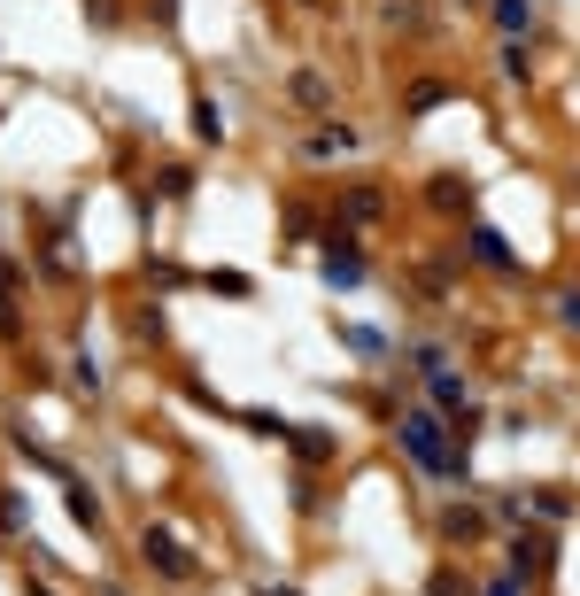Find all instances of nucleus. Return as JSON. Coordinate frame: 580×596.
<instances>
[{
  "label": "nucleus",
  "mask_w": 580,
  "mask_h": 596,
  "mask_svg": "<svg viewBox=\"0 0 580 596\" xmlns=\"http://www.w3.org/2000/svg\"><path fill=\"white\" fill-rule=\"evenodd\" d=\"M403 449L426 465V473H449V442H441V418L434 411H403Z\"/></svg>",
  "instance_id": "obj_1"
},
{
  "label": "nucleus",
  "mask_w": 580,
  "mask_h": 596,
  "mask_svg": "<svg viewBox=\"0 0 580 596\" xmlns=\"http://www.w3.org/2000/svg\"><path fill=\"white\" fill-rule=\"evenodd\" d=\"M511 573H519V581L550 573V535H519V542H511Z\"/></svg>",
  "instance_id": "obj_3"
},
{
  "label": "nucleus",
  "mask_w": 580,
  "mask_h": 596,
  "mask_svg": "<svg viewBox=\"0 0 580 596\" xmlns=\"http://www.w3.org/2000/svg\"><path fill=\"white\" fill-rule=\"evenodd\" d=\"M294 101H302V109H333V86H325L318 70H302V78H294Z\"/></svg>",
  "instance_id": "obj_7"
},
{
  "label": "nucleus",
  "mask_w": 580,
  "mask_h": 596,
  "mask_svg": "<svg viewBox=\"0 0 580 596\" xmlns=\"http://www.w3.org/2000/svg\"><path fill=\"white\" fill-rule=\"evenodd\" d=\"M194 132H202V140H225V117H217V101H194Z\"/></svg>",
  "instance_id": "obj_11"
},
{
  "label": "nucleus",
  "mask_w": 580,
  "mask_h": 596,
  "mask_svg": "<svg viewBox=\"0 0 580 596\" xmlns=\"http://www.w3.org/2000/svg\"><path fill=\"white\" fill-rule=\"evenodd\" d=\"M526 16H534V0H495V24L511 31V39L526 31Z\"/></svg>",
  "instance_id": "obj_9"
},
{
  "label": "nucleus",
  "mask_w": 580,
  "mask_h": 596,
  "mask_svg": "<svg viewBox=\"0 0 580 596\" xmlns=\"http://www.w3.org/2000/svg\"><path fill=\"white\" fill-rule=\"evenodd\" d=\"M418 364H426V380H434V403H441V411H464V380H457V372H449L434 349H426Z\"/></svg>",
  "instance_id": "obj_4"
},
{
  "label": "nucleus",
  "mask_w": 580,
  "mask_h": 596,
  "mask_svg": "<svg viewBox=\"0 0 580 596\" xmlns=\"http://www.w3.org/2000/svg\"><path fill=\"white\" fill-rule=\"evenodd\" d=\"M287 442L302 449V465H325V457H333V434H325V426H287Z\"/></svg>",
  "instance_id": "obj_6"
},
{
  "label": "nucleus",
  "mask_w": 580,
  "mask_h": 596,
  "mask_svg": "<svg viewBox=\"0 0 580 596\" xmlns=\"http://www.w3.org/2000/svg\"><path fill=\"white\" fill-rule=\"evenodd\" d=\"M472 256H480V264H495V271H519V256H511V240L495 233V225H472Z\"/></svg>",
  "instance_id": "obj_5"
},
{
  "label": "nucleus",
  "mask_w": 580,
  "mask_h": 596,
  "mask_svg": "<svg viewBox=\"0 0 580 596\" xmlns=\"http://www.w3.org/2000/svg\"><path fill=\"white\" fill-rule=\"evenodd\" d=\"M256 596H294V589H256Z\"/></svg>",
  "instance_id": "obj_17"
},
{
  "label": "nucleus",
  "mask_w": 580,
  "mask_h": 596,
  "mask_svg": "<svg viewBox=\"0 0 580 596\" xmlns=\"http://www.w3.org/2000/svg\"><path fill=\"white\" fill-rule=\"evenodd\" d=\"M348 217H379V186H348Z\"/></svg>",
  "instance_id": "obj_12"
},
{
  "label": "nucleus",
  "mask_w": 580,
  "mask_h": 596,
  "mask_svg": "<svg viewBox=\"0 0 580 596\" xmlns=\"http://www.w3.org/2000/svg\"><path fill=\"white\" fill-rule=\"evenodd\" d=\"M426 194H434V209H472V186L464 179H434Z\"/></svg>",
  "instance_id": "obj_8"
},
{
  "label": "nucleus",
  "mask_w": 580,
  "mask_h": 596,
  "mask_svg": "<svg viewBox=\"0 0 580 596\" xmlns=\"http://www.w3.org/2000/svg\"><path fill=\"white\" fill-rule=\"evenodd\" d=\"M557 318H565V326L580 333V287H573V295H557Z\"/></svg>",
  "instance_id": "obj_15"
},
{
  "label": "nucleus",
  "mask_w": 580,
  "mask_h": 596,
  "mask_svg": "<svg viewBox=\"0 0 580 596\" xmlns=\"http://www.w3.org/2000/svg\"><path fill=\"white\" fill-rule=\"evenodd\" d=\"M480 535V511H449V542H472Z\"/></svg>",
  "instance_id": "obj_14"
},
{
  "label": "nucleus",
  "mask_w": 580,
  "mask_h": 596,
  "mask_svg": "<svg viewBox=\"0 0 580 596\" xmlns=\"http://www.w3.org/2000/svg\"><path fill=\"white\" fill-rule=\"evenodd\" d=\"M519 589H526L519 573H503V581H488V596H519Z\"/></svg>",
  "instance_id": "obj_16"
},
{
  "label": "nucleus",
  "mask_w": 580,
  "mask_h": 596,
  "mask_svg": "<svg viewBox=\"0 0 580 596\" xmlns=\"http://www.w3.org/2000/svg\"><path fill=\"white\" fill-rule=\"evenodd\" d=\"M31 596H55V589H31Z\"/></svg>",
  "instance_id": "obj_18"
},
{
  "label": "nucleus",
  "mask_w": 580,
  "mask_h": 596,
  "mask_svg": "<svg viewBox=\"0 0 580 596\" xmlns=\"http://www.w3.org/2000/svg\"><path fill=\"white\" fill-rule=\"evenodd\" d=\"M140 550H147V566L171 573V581H186V573H194V558H186V550H178V535H163V527H147Z\"/></svg>",
  "instance_id": "obj_2"
},
{
  "label": "nucleus",
  "mask_w": 580,
  "mask_h": 596,
  "mask_svg": "<svg viewBox=\"0 0 580 596\" xmlns=\"http://www.w3.org/2000/svg\"><path fill=\"white\" fill-rule=\"evenodd\" d=\"M325 271H333V287H356V279H364V264H356V256H325Z\"/></svg>",
  "instance_id": "obj_13"
},
{
  "label": "nucleus",
  "mask_w": 580,
  "mask_h": 596,
  "mask_svg": "<svg viewBox=\"0 0 580 596\" xmlns=\"http://www.w3.org/2000/svg\"><path fill=\"white\" fill-rule=\"evenodd\" d=\"M70 519H78V527H101V496H93V488H70Z\"/></svg>",
  "instance_id": "obj_10"
}]
</instances>
